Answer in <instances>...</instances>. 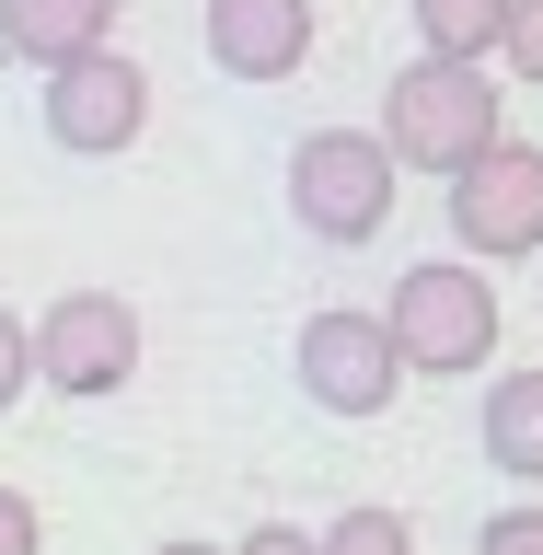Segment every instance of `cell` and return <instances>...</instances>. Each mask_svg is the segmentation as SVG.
Returning a JSON list of instances; mask_svg holds the SVG:
<instances>
[{"label": "cell", "mask_w": 543, "mask_h": 555, "mask_svg": "<svg viewBox=\"0 0 543 555\" xmlns=\"http://www.w3.org/2000/svg\"><path fill=\"white\" fill-rule=\"evenodd\" d=\"M497 69L543 93V0H509V35H497Z\"/></svg>", "instance_id": "4fadbf2b"}, {"label": "cell", "mask_w": 543, "mask_h": 555, "mask_svg": "<svg viewBox=\"0 0 543 555\" xmlns=\"http://www.w3.org/2000/svg\"><path fill=\"white\" fill-rule=\"evenodd\" d=\"M35 393V324H12V312H0V416L24 405Z\"/></svg>", "instance_id": "5bb4252c"}, {"label": "cell", "mask_w": 543, "mask_h": 555, "mask_svg": "<svg viewBox=\"0 0 543 555\" xmlns=\"http://www.w3.org/2000/svg\"><path fill=\"white\" fill-rule=\"evenodd\" d=\"M405 12L440 59H497V35H509V0H405Z\"/></svg>", "instance_id": "8fae6325"}, {"label": "cell", "mask_w": 543, "mask_h": 555, "mask_svg": "<svg viewBox=\"0 0 543 555\" xmlns=\"http://www.w3.org/2000/svg\"><path fill=\"white\" fill-rule=\"evenodd\" d=\"M475 555H543V509H532V498H520V509H497V520L475 532Z\"/></svg>", "instance_id": "9a60e30c"}, {"label": "cell", "mask_w": 543, "mask_h": 555, "mask_svg": "<svg viewBox=\"0 0 543 555\" xmlns=\"http://www.w3.org/2000/svg\"><path fill=\"white\" fill-rule=\"evenodd\" d=\"M232 555H324V544H312V532H289V520H255Z\"/></svg>", "instance_id": "e0dca14e"}, {"label": "cell", "mask_w": 543, "mask_h": 555, "mask_svg": "<svg viewBox=\"0 0 543 555\" xmlns=\"http://www.w3.org/2000/svg\"><path fill=\"white\" fill-rule=\"evenodd\" d=\"M35 382L69 393V405L128 393L139 382V301H116V289H59V301L35 312Z\"/></svg>", "instance_id": "5b68a950"}, {"label": "cell", "mask_w": 543, "mask_h": 555, "mask_svg": "<svg viewBox=\"0 0 543 555\" xmlns=\"http://www.w3.org/2000/svg\"><path fill=\"white\" fill-rule=\"evenodd\" d=\"M393 197H405V163L382 151V128H312L289 151V220L312 243H382Z\"/></svg>", "instance_id": "3957f363"}, {"label": "cell", "mask_w": 543, "mask_h": 555, "mask_svg": "<svg viewBox=\"0 0 543 555\" xmlns=\"http://www.w3.org/2000/svg\"><path fill=\"white\" fill-rule=\"evenodd\" d=\"M451 185V243L475 255V267H520V255H543V151L532 139H486L463 173H440Z\"/></svg>", "instance_id": "277c9868"}, {"label": "cell", "mask_w": 543, "mask_h": 555, "mask_svg": "<svg viewBox=\"0 0 543 555\" xmlns=\"http://www.w3.org/2000/svg\"><path fill=\"white\" fill-rule=\"evenodd\" d=\"M532 267H543V255H532Z\"/></svg>", "instance_id": "d6986e66"}, {"label": "cell", "mask_w": 543, "mask_h": 555, "mask_svg": "<svg viewBox=\"0 0 543 555\" xmlns=\"http://www.w3.org/2000/svg\"><path fill=\"white\" fill-rule=\"evenodd\" d=\"M312 544L324 555H416V520L371 498V509H336V532H312Z\"/></svg>", "instance_id": "7c38bea8"}, {"label": "cell", "mask_w": 543, "mask_h": 555, "mask_svg": "<svg viewBox=\"0 0 543 555\" xmlns=\"http://www.w3.org/2000/svg\"><path fill=\"white\" fill-rule=\"evenodd\" d=\"M47 139H59L69 163H116L151 139V69L128 47H81V59L47 69Z\"/></svg>", "instance_id": "52a82bcc"}, {"label": "cell", "mask_w": 543, "mask_h": 555, "mask_svg": "<svg viewBox=\"0 0 543 555\" xmlns=\"http://www.w3.org/2000/svg\"><path fill=\"white\" fill-rule=\"evenodd\" d=\"M151 555H232V544H151Z\"/></svg>", "instance_id": "ac0fdd59"}, {"label": "cell", "mask_w": 543, "mask_h": 555, "mask_svg": "<svg viewBox=\"0 0 543 555\" xmlns=\"http://www.w3.org/2000/svg\"><path fill=\"white\" fill-rule=\"evenodd\" d=\"M475 428H486V463L509 486H543V371H497Z\"/></svg>", "instance_id": "30bf717a"}, {"label": "cell", "mask_w": 543, "mask_h": 555, "mask_svg": "<svg viewBox=\"0 0 543 555\" xmlns=\"http://www.w3.org/2000/svg\"><path fill=\"white\" fill-rule=\"evenodd\" d=\"M116 12H128V0H0V59L59 69V59H81V47H116Z\"/></svg>", "instance_id": "9c48e42d"}, {"label": "cell", "mask_w": 543, "mask_h": 555, "mask_svg": "<svg viewBox=\"0 0 543 555\" xmlns=\"http://www.w3.org/2000/svg\"><path fill=\"white\" fill-rule=\"evenodd\" d=\"M312 59V0H208V69L220 81H289Z\"/></svg>", "instance_id": "ba28073f"}, {"label": "cell", "mask_w": 543, "mask_h": 555, "mask_svg": "<svg viewBox=\"0 0 543 555\" xmlns=\"http://www.w3.org/2000/svg\"><path fill=\"white\" fill-rule=\"evenodd\" d=\"M382 324H393V347H405V371L463 382V371H486V359H497V278H486L475 255H428V267L393 278Z\"/></svg>", "instance_id": "7a4b0ae2"}, {"label": "cell", "mask_w": 543, "mask_h": 555, "mask_svg": "<svg viewBox=\"0 0 543 555\" xmlns=\"http://www.w3.org/2000/svg\"><path fill=\"white\" fill-rule=\"evenodd\" d=\"M509 128V93H497V59H428L382 81V151L405 173H463L486 139Z\"/></svg>", "instance_id": "6da1fadb"}, {"label": "cell", "mask_w": 543, "mask_h": 555, "mask_svg": "<svg viewBox=\"0 0 543 555\" xmlns=\"http://www.w3.org/2000/svg\"><path fill=\"white\" fill-rule=\"evenodd\" d=\"M289 371H301V393L324 416H347V428H359V416H382L393 405V393H405V347H393V324H382V312H312L301 336H289Z\"/></svg>", "instance_id": "8992f818"}, {"label": "cell", "mask_w": 543, "mask_h": 555, "mask_svg": "<svg viewBox=\"0 0 543 555\" xmlns=\"http://www.w3.org/2000/svg\"><path fill=\"white\" fill-rule=\"evenodd\" d=\"M0 555H47V520H35L24 486H0Z\"/></svg>", "instance_id": "2e32d148"}]
</instances>
